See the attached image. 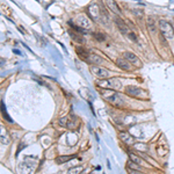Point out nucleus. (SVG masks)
Segmentation results:
<instances>
[{
  "mask_svg": "<svg viewBox=\"0 0 174 174\" xmlns=\"http://www.w3.org/2000/svg\"><path fill=\"white\" fill-rule=\"evenodd\" d=\"M72 157H70V155H61V157H57L56 158V162L57 164H64V162H66L68 160H70Z\"/></svg>",
  "mask_w": 174,
  "mask_h": 174,
  "instance_id": "a211bd4d",
  "label": "nucleus"
},
{
  "mask_svg": "<svg viewBox=\"0 0 174 174\" xmlns=\"http://www.w3.org/2000/svg\"><path fill=\"white\" fill-rule=\"evenodd\" d=\"M120 138H121V141H122L123 143H125V145H134V144H135L134 137L131 136L130 134L125 132V131L120 132Z\"/></svg>",
  "mask_w": 174,
  "mask_h": 174,
  "instance_id": "1a4fd4ad",
  "label": "nucleus"
},
{
  "mask_svg": "<svg viewBox=\"0 0 174 174\" xmlns=\"http://www.w3.org/2000/svg\"><path fill=\"white\" fill-rule=\"evenodd\" d=\"M2 115L5 116V118H6L8 122H12V118L9 117L8 115L6 114V110H5V105H4V102H2Z\"/></svg>",
  "mask_w": 174,
  "mask_h": 174,
  "instance_id": "5701e85b",
  "label": "nucleus"
},
{
  "mask_svg": "<svg viewBox=\"0 0 174 174\" xmlns=\"http://www.w3.org/2000/svg\"><path fill=\"white\" fill-rule=\"evenodd\" d=\"M91 71H92V73L94 75H96L98 78H108L109 77V71L107 70V68H100L98 65H93L92 68H91Z\"/></svg>",
  "mask_w": 174,
  "mask_h": 174,
  "instance_id": "423d86ee",
  "label": "nucleus"
},
{
  "mask_svg": "<svg viewBox=\"0 0 174 174\" xmlns=\"http://www.w3.org/2000/svg\"><path fill=\"white\" fill-rule=\"evenodd\" d=\"M94 37L96 38L98 41H100V42H102V41H105V35L103 34H101V33H95V34H93Z\"/></svg>",
  "mask_w": 174,
  "mask_h": 174,
  "instance_id": "4be33fe9",
  "label": "nucleus"
},
{
  "mask_svg": "<svg viewBox=\"0 0 174 174\" xmlns=\"http://www.w3.org/2000/svg\"><path fill=\"white\" fill-rule=\"evenodd\" d=\"M107 6L109 7L115 14H117V15H121V14H122V11H121L118 4L115 0H107Z\"/></svg>",
  "mask_w": 174,
  "mask_h": 174,
  "instance_id": "f8f14e48",
  "label": "nucleus"
},
{
  "mask_svg": "<svg viewBox=\"0 0 174 174\" xmlns=\"http://www.w3.org/2000/svg\"><path fill=\"white\" fill-rule=\"evenodd\" d=\"M115 23H116V26H117V28L120 29V31L123 34V35H129V28L127 27V25H125V22L123 21V20H121L120 18H115Z\"/></svg>",
  "mask_w": 174,
  "mask_h": 174,
  "instance_id": "6e6552de",
  "label": "nucleus"
},
{
  "mask_svg": "<svg viewBox=\"0 0 174 174\" xmlns=\"http://www.w3.org/2000/svg\"><path fill=\"white\" fill-rule=\"evenodd\" d=\"M100 93H101V95H102L108 102H110L113 106L122 107L124 105V102H123V100L121 99L120 94L114 92V89H110V88H107L106 89V88H105V89H101Z\"/></svg>",
  "mask_w": 174,
  "mask_h": 174,
  "instance_id": "f257e3e1",
  "label": "nucleus"
},
{
  "mask_svg": "<svg viewBox=\"0 0 174 174\" xmlns=\"http://www.w3.org/2000/svg\"><path fill=\"white\" fill-rule=\"evenodd\" d=\"M146 27L149 29L150 34L153 35V34L157 33V25H155V21L152 16H148V19H146Z\"/></svg>",
  "mask_w": 174,
  "mask_h": 174,
  "instance_id": "9b49d317",
  "label": "nucleus"
},
{
  "mask_svg": "<svg viewBox=\"0 0 174 174\" xmlns=\"http://www.w3.org/2000/svg\"><path fill=\"white\" fill-rule=\"evenodd\" d=\"M96 85L99 87H105V88H110V89H120L122 84L117 78H112V79H107V80H100L96 82Z\"/></svg>",
  "mask_w": 174,
  "mask_h": 174,
  "instance_id": "7ed1b4c3",
  "label": "nucleus"
},
{
  "mask_svg": "<svg viewBox=\"0 0 174 174\" xmlns=\"http://www.w3.org/2000/svg\"><path fill=\"white\" fill-rule=\"evenodd\" d=\"M128 36H129V37H130L131 40H132V41H135V42L137 41L136 35H134V33H129V35H128Z\"/></svg>",
  "mask_w": 174,
  "mask_h": 174,
  "instance_id": "b1692460",
  "label": "nucleus"
},
{
  "mask_svg": "<svg viewBox=\"0 0 174 174\" xmlns=\"http://www.w3.org/2000/svg\"><path fill=\"white\" fill-rule=\"evenodd\" d=\"M77 25L82 29H91L92 28V19L86 15H79L77 18Z\"/></svg>",
  "mask_w": 174,
  "mask_h": 174,
  "instance_id": "39448f33",
  "label": "nucleus"
},
{
  "mask_svg": "<svg viewBox=\"0 0 174 174\" xmlns=\"http://www.w3.org/2000/svg\"><path fill=\"white\" fill-rule=\"evenodd\" d=\"M77 52H78V55H80V56L82 57L84 59H86V61L88 59V56H89V54H88V52H87L85 49H82V48H78V49H77Z\"/></svg>",
  "mask_w": 174,
  "mask_h": 174,
  "instance_id": "6ab92c4d",
  "label": "nucleus"
},
{
  "mask_svg": "<svg viewBox=\"0 0 174 174\" xmlns=\"http://www.w3.org/2000/svg\"><path fill=\"white\" fill-rule=\"evenodd\" d=\"M129 158H130V160H132L135 164H138V165H144L145 164L142 158H139L138 155H136L135 153H132V152H129Z\"/></svg>",
  "mask_w": 174,
  "mask_h": 174,
  "instance_id": "f3484780",
  "label": "nucleus"
},
{
  "mask_svg": "<svg viewBox=\"0 0 174 174\" xmlns=\"http://www.w3.org/2000/svg\"><path fill=\"white\" fill-rule=\"evenodd\" d=\"M87 63H94V64H98V65H99L101 63H103V58L98 56V55H95V54H89L88 59H87Z\"/></svg>",
  "mask_w": 174,
  "mask_h": 174,
  "instance_id": "4468645a",
  "label": "nucleus"
},
{
  "mask_svg": "<svg viewBox=\"0 0 174 174\" xmlns=\"http://www.w3.org/2000/svg\"><path fill=\"white\" fill-rule=\"evenodd\" d=\"M87 13H88V16L93 20V21H100V20H101V16H103L101 11H100V6L96 2H93V4H91V5L88 6Z\"/></svg>",
  "mask_w": 174,
  "mask_h": 174,
  "instance_id": "20e7f679",
  "label": "nucleus"
},
{
  "mask_svg": "<svg viewBox=\"0 0 174 174\" xmlns=\"http://www.w3.org/2000/svg\"><path fill=\"white\" fill-rule=\"evenodd\" d=\"M158 26H159V28H160L162 36L166 38V40H168V41L174 40V28L168 21H166V20H160Z\"/></svg>",
  "mask_w": 174,
  "mask_h": 174,
  "instance_id": "f03ea898",
  "label": "nucleus"
},
{
  "mask_svg": "<svg viewBox=\"0 0 174 174\" xmlns=\"http://www.w3.org/2000/svg\"><path fill=\"white\" fill-rule=\"evenodd\" d=\"M129 61L128 59H123V58H117L116 61H115V64L117 65L118 68H122V70H127V71H129L131 68V66H130V64H129Z\"/></svg>",
  "mask_w": 174,
  "mask_h": 174,
  "instance_id": "9d476101",
  "label": "nucleus"
},
{
  "mask_svg": "<svg viewBox=\"0 0 174 174\" xmlns=\"http://www.w3.org/2000/svg\"><path fill=\"white\" fill-rule=\"evenodd\" d=\"M125 91H127V93L129 94V95H131V96H141V95L143 94V91L136 86H128Z\"/></svg>",
  "mask_w": 174,
  "mask_h": 174,
  "instance_id": "ddd939ff",
  "label": "nucleus"
},
{
  "mask_svg": "<svg viewBox=\"0 0 174 174\" xmlns=\"http://www.w3.org/2000/svg\"><path fill=\"white\" fill-rule=\"evenodd\" d=\"M132 146H134L136 150H139V151H146V150H148V146H146L145 144L137 143V144H134Z\"/></svg>",
  "mask_w": 174,
  "mask_h": 174,
  "instance_id": "aec40b11",
  "label": "nucleus"
},
{
  "mask_svg": "<svg viewBox=\"0 0 174 174\" xmlns=\"http://www.w3.org/2000/svg\"><path fill=\"white\" fill-rule=\"evenodd\" d=\"M124 58L128 59V61H129L132 65H135L136 68H142V65H143L142 62H141V59H139L135 54H132V52H129V51L124 52Z\"/></svg>",
  "mask_w": 174,
  "mask_h": 174,
  "instance_id": "0eeeda50",
  "label": "nucleus"
},
{
  "mask_svg": "<svg viewBox=\"0 0 174 174\" xmlns=\"http://www.w3.org/2000/svg\"><path fill=\"white\" fill-rule=\"evenodd\" d=\"M128 167L132 168V169H136V171H141V167H139V165H138V164H136V165H135V162H132V160H130V162H128Z\"/></svg>",
  "mask_w": 174,
  "mask_h": 174,
  "instance_id": "412c9836",
  "label": "nucleus"
},
{
  "mask_svg": "<svg viewBox=\"0 0 174 174\" xmlns=\"http://www.w3.org/2000/svg\"><path fill=\"white\" fill-rule=\"evenodd\" d=\"M78 127V123H77V120L75 117H68V121H66V125H65V128H68V129H75Z\"/></svg>",
  "mask_w": 174,
  "mask_h": 174,
  "instance_id": "dca6fc26",
  "label": "nucleus"
},
{
  "mask_svg": "<svg viewBox=\"0 0 174 174\" xmlns=\"http://www.w3.org/2000/svg\"><path fill=\"white\" fill-rule=\"evenodd\" d=\"M70 35H71V37L73 38L75 41H77L78 43H84V42H85V38L81 36L82 34H79V31H78V33H75V31L70 30Z\"/></svg>",
  "mask_w": 174,
  "mask_h": 174,
  "instance_id": "2eb2a0df",
  "label": "nucleus"
}]
</instances>
